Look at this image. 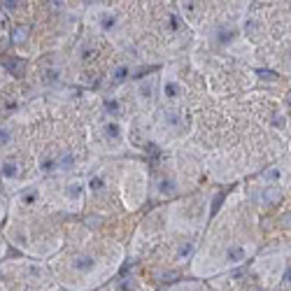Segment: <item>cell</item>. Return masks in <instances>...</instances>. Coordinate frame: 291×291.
<instances>
[{"instance_id":"cell-18","label":"cell","mask_w":291,"mask_h":291,"mask_svg":"<svg viewBox=\"0 0 291 291\" xmlns=\"http://www.w3.org/2000/svg\"><path fill=\"white\" fill-rule=\"evenodd\" d=\"M180 7H182V14L187 19H191L196 14V7H198V0H180Z\"/></svg>"},{"instance_id":"cell-11","label":"cell","mask_w":291,"mask_h":291,"mask_svg":"<svg viewBox=\"0 0 291 291\" xmlns=\"http://www.w3.org/2000/svg\"><path fill=\"white\" fill-rule=\"evenodd\" d=\"M261 33H263V28H261V21H256V19L249 17L247 21H245V35H247L249 40H259Z\"/></svg>"},{"instance_id":"cell-27","label":"cell","mask_w":291,"mask_h":291,"mask_svg":"<svg viewBox=\"0 0 291 291\" xmlns=\"http://www.w3.org/2000/svg\"><path fill=\"white\" fill-rule=\"evenodd\" d=\"M279 224H282V226H291V212L282 214V217H279Z\"/></svg>"},{"instance_id":"cell-25","label":"cell","mask_w":291,"mask_h":291,"mask_svg":"<svg viewBox=\"0 0 291 291\" xmlns=\"http://www.w3.org/2000/svg\"><path fill=\"white\" fill-rule=\"evenodd\" d=\"M282 279H284V286H291V263H289V266H286V270H284V277H282Z\"/></svg>"},{"instance_id":"cell-20","label":"cell","mask_w":291,"mask_h":291,"mask_svg":"<svg viewBox=\"0 0 291 291\" xmlns=\"http://www.w3.org/2000/svg\"><path fill=\"white\" fill-rule=\"evenodd\" d=\"M165 28H168L170 33L182 31V21H180V17H177V14H168V17H165Z\"/></svg>"},{"instance_id":"cell-10","label":"cell","mask_w":291,"mask_h":291,"mask_svg":"<svg viewBox=\"0 0 291 291\" xmlns=\"http://www.w3.org/2000/svg\"><path fill=\"white\" fill-rule=\"evenodd\" d=\"M128 75H131V68L128 66H117L114 70H112V75H109V84L117 86V84H124L128 79Z\"/></svg>"},{"instance_id":"cell-2","label":"cell","mask_w":291,"mask_h":291,"mask_svg":"<svg viewBox=\"0 0 291 291\" xmlns=\"http://www.w3.org/2000/svg\"><path fill=\"white\" fill-rule=\"evenodd\" d=\"M0 177H3L5 182H19V177H21V165H19V161L5 158V161L0 163Z\"/></svg>"},{"instance_id":"cell-8","label":"cell","mask_w":291,"mask_h":291,"mask_svg":"<svg viewBox=\"0 0 291 291\" xmlns=\"http://www.w3.org/2000/svg\"><path fill=\"white\" fill-rule=\"evenodd\" d=\"M66 198L70 200V203H82V198H84V184L82 182H77V180H75V182H70V184H66Z\"/></svg>"},{"instance_id":"cell-17","label":"cell","mask_w":291,"mask_h":291,"mask_svg":"<svg viewBox=\"0 0 291 291\" xmlns=\"http://www.w3.org/2000/svg\"><path fill=\"white\" fill-rule=\"evenodd\" d=\"M191 254H194V243L191 240L180 243V247H177V261H187Z\"/></svg>"},{"instance_id":"cell-22","label":"cell","mask_w":291,"mask_h":291,"mask_svg":"<svg viewBox=\"0 0 291 291\" xmlns=\"http://www.w3.org/2000/svg\"><path fill=\"white\" fill-rule=\"evenodd\" d=\"M28 31H31V28H28V26H19V28H14V33H12V40L14 42H26V37H28Z\"/></svg>"},{"instance_id":"cell-19","label":"cell","mask_w":291,"mask_h":291,"mask_svg":"<svg viewBox=\"0 0 291 291\" xmlns=\"http://www.w3.org/2000/svg\"><path fill=\"white\" fill-rule=\"evenodd\" d=\"M175 191H177V184L172 180H161L158 182V194L161 196H172Z\"/></svg>"},{"instance_id":"cell-24","label":"cell","mask_w":291,"mask_h":291,"mask_svg":"<svg viewBox=\"0 0 291 291\" xmlns=\"http://www.w3.org/2000/svg\"><path fill=\"white\" fill-rule=\"evenodd\" d=\"M3 7H5L7 12H17L19 7H21V0H3Z\"/></svg>"},{"instance_id":"cell-26","label":"cell","mask_w":291,"mask_h":291,"mask_svg":"<svg viewBox=\"0 0 291 291\" xmlns=\"http://www.w3.org/2000/svg\"><path fill=\"white\" fill-rule=\"evenodd\" d=\"M261 77L268 79V82H275V79H277V77H275V73H270V70H261Z\"/></svg>"},{"instance_id":"cell-13","label":"cell","mask_w":291,"mask_h":291,"mask_svg":"<svg viewBox=\"0 0 291 291\" xmlns=\"http://www.w3.org/2000/svg\"><path fill=\"white\" fill-rule=\"evenodd\" d=\"M279 200H282L279 187H266V191H263V203H266V205H277Z\"/></svg>"},{"instance_id":"cell-3","label":"cell","mask_w":291,"mask_h":291,"mask_svg":"<svg viewBox=\"0 0 291 291\" xmlns=\"http://www.w3.org/2000/svg\"><path fill=\"white\" fill-rule=\"evenodd\" d=\"M103 135H105V140H107L112 147H119L124 142V131H122V126H119L117 122L103 124Z\"/></svg>"},{"instance_id":"cell-29","label":"cell","mask_w":291,"mask_h":291,"mask_svg":"<svg viewBox=\"0 0 291 291\" xmlns=\"http://www.w3.org/2000/svg\"><path fill=\"white\" fill-rule=\"evenodd\" d=\"M289 103H291V96H289Z\"/></svg>"},{"instance_id":"cell-4","label":"cell","mask_w":291,"mask_h":291,"mask_svg":"<svg viewBox=\"0 0 291 291\" xmlns=\"http://www.w3.org/2000/svg\"><path fill=\"white\" fill-rule=\"evenodd\" d=\"M184 93V86L177 82L172 75H165V79H163V96H165V100H177V98Z\"/></svg>"},{"instance_id":"cell-6","label":"cell","mask_w":291,"mask_h":291,"mask_svg":"<svg viewBox=\"0 0 291 291\" xmlns=\"http://www.w3.org/2000/svg\"><path fill=\"white\" fill-rule=\"evenodd\" d=\"M73 268L77 270V273L86 275V273H91L93 268H96V259H93V256H89V254H77L73 259Z\"/></svg>"},{"instance_id":"cell-23","label":"cell","mask_w":291,"mask_h":291,"mask_svg":"<svg viewBox=\"0 0 291 291\" xmlns=\"http://www.w3.org/2000/svg\"><path fill=\"white\" fill-rule=\"evenodd\" d=\"M7 68H10L14 75H21V73H24V68H26V63H24V61H17V59H14V61H7Z\"/></svg>"},{"instance_id":"cell-1","label":"cell","mask_w":291,"mask_h":291,"mask_svg":"<svg viewBox=\"0 0 291 291\" xmlns=\"http://www.w3.org/2000/svg\"><path fill=\"white\" fill-rule=\"evenodd\" d=\"M96 24L98 28L103 33H114L117 28H119V24H122V19H119V14L112 12V10H98L96 12Z\"/></svg>"},{"instance_id":"cell-14","label":"cell","mask_w":291,"mask_h":291,"mask_svg":"<svg viewBox=\"0 0 291 291\" xmlns=\"http://www.w3.org/2000/svg\"><path fill=\"white\" fill-rule=\"evenodd\" d=\"M86 184H89V191H91V194H100V191H105V187H107L103 175H91Z\"/></svg>"},{"instance_id":"cell-16","label":"cell","mask_w":291,"mask_h":291,"mask_svg":"<svg viewBox=\"0 0 291 291\" xmlns=\"http://www.w3.org/2000/svg\"><path fill=\"white\" fill-rule=\"evenodd\" d=\"M12 140H14L12 128H10V126H0V152H5L7 147L12 145Z\"/></svg>"},{"instance_id":"cell-12","label":"cell","mask_w":291,"mask_h":291,"mask_svg":"<svg viewBox=\"0 0 291 291\" xmlns=\"http://www.w3.org/2000/svg\"><path fill=\"white\" fill-rule=\"evenodd\" d=\"M105 112H107L109 117H119L122 114V100L117 96H107L105 98Z\"/></svg>"},{"instance_id":"cell-15","label":"cell","mask_w":291,"mask_h":291,"mask_svg":"<svg viewBox=\"0 0 291 291\" xmlns=\"http://www.w3.org/2000/svg\"><path fill=\"white\" fill-rule=\"evenodd\" d=\"M233 37H236V28H233V26H221V28L217 31V40L221 44L233 42Z\"/></svg>"},{"instance_id":"cell-9","label":"cell","mask_w":291,"mask_h":291,"mask_svg":"<svg viewBox=\"0 0 291 291\" xmlns=\"http://www.w3.org/2000/svg\"><path fill=\"white\" fill-rule=\"evenodd\" d=\"M163 124L168 128H172V131H180V128L184 126V117L180 109H165L163 112Z\"/></svg>"},{"instance_id":"cell-7","label":"cell","mask_w":291,"mask_h":291,"mask_svg":"<svg viewBox=\"0 0 291 291\" xmlns=\"http://www.w3.org/2000/svg\"><path fill=\"white\" fill-rule=\"evenodd\" d=\"M154 84H156V79H142L138 86V98L142 105H149L152 103V96H154Z\"/></svg>"},{"instance_id":"cell-21","label":"cell","mask_w":291,"mask_h":291,"mask_svg":"<svg viewBox=\"0 0 291 291\" xmlns=\"http://www.w3.org/2000/svg\"><path fill=\"white\" fill-rule=\"evenodd\" d=\"M263 180H266V182H279V180H282V168H268L266 172H263Z\"/></svg>"},{"instance_id":"cell-28","label":"cell","mask_w":291,"mask_h":291,"mask_svg":"<svg viewBox=\"0 0 291 291\" xmlns=\"http://www.w3.org/2000/svg\"><path fill=\"white\" fill-rule=\"evenodd\" d=\"M236 3H243V0H236Z\"/></svg>"},{"instance_id":"cell-5","label":"cell","mask_w":291,"mask_h":291,"mask_svg":"<svg viewBox=\"0 0 291 291\" xmlns=\"http://www.w3.org/2000/svg\"><path fill=\"white\" fill-rule=\"evenodd\" d=\"M245 259H247V247H243V245H230V247L226 249V254H224V263H226V266L243 263Z\"/></svg>"}]
</instances>
